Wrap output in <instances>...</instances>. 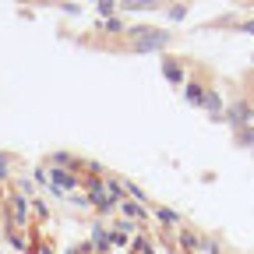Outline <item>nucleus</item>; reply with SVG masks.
I'll return each mask as SVG.
<instances>
[{"instance_id":"obj_1","label":"nucleus","mask_w":254,"mask_h":254,"mask_svg":"<svg viewBox=\"0 0 254 254\" xmlns=\"http://www.w3.org/2000/svg\"><path fill=\"white\" fill-rule=\"evenodd\" d=\"M170 46V32H159V28H134V50L148 53V50H163Z\"/></svg>"},{"instance_id":"obj_2","label":"nucleus","mask_w":254,"mask_h":254,"mask_svg":"<svg viewBox=\"0 0 254 254\" xmlns=\"http://www.w3.org/2000/svg\"><path fill=\"white\" fill-rule=\"evenodd\" d=\"M28 201L25 194H11L7 198V215H11V230H21L25 226V219H28Z\"/></svg>"},{"instance_id":"obj_3","label":"nucleus","mask_w":254,"mask_h":254,"mask_svg":"<svg viewBox=\"0 0 254 254\" xmlns=\"http://www.w3.org/2000/svg\"><path fill=\"white\" fill-rule=\"evenodd\" d=\"M226 120L240 131V127H247V120H254V110H251L247 103H233V106L226 110Z\"/></svg>"},{"instance_id":"obj_4","label":"nucleus","mask_w":254,"mask_h":254,"mask_svg":"<svg viewBox=\"0 0 254 254\" xmlns=\"http://www.w3.org/2000/svg\"><path fill=\"white\" fill-rule=\"evenodd\" d=\"M163 74H166L173 85H180V81H184V67H180L177 60H163Z\"/></svg>"},{"instance_id":"obj_5","label":"nucleus","mask_w":254,"mask_h":254,"mask_svg":"<svg viewBox=\"0 0 254 254\" xmlns=\"http://www.w3.org/2000/svg\"><path fill=\"white\" fill-rule=\"evenodd\" d=\"M201 106L208 110V113H222V99H219V92H205V99H201Z\"/></svg>"},{"instance_id":"obj_6","label":"nucleus","mask_w":254,"mask_h":254,"mask_svg":"<svg viewBox=\"0 0 254 254\" xmlns=\"http://www.w3.org/2000/svg\"><path fill=\"white\" fill-rule=\"evenodd\" d=\"M120 208H124V215H131V219H145V208L138 201H120Z\"/></svg>"},{"instance_id":"obj_7","label":"nucleus","mask_w":254,"mask_h":254,"mask_svg":"<svg viewBox=\"0 0 254 254\" xmlns=\"http://www.w3.org/2000/svg\"><path fill=\"white\" fill-rule=\"evenodd\" d=\"M201 99H205V88H201V85H187V103L201 106Z\"/></svg>"},{"instance_id":"obj_8","label":"nucleus","mask_w":254,"mask_h":254,"mask_svg":"<svg viewBox=\"0 0 254 254\" xmlns=\"http://www.w3.org/2000/svg\"><path fill=\"white\" fill-rule=\"evenodd\" d=\"M159 0H124L120 7H127V11H141V7H155Z\"/></svg>"},{"instance_id":"obj_9","label":"nucleus","mask_w":254,"mask_h":254,"mask_svg":"<svg viewBox=\"0 0 254 254\" xmlns=\"http://www.w3.org/2000/svg\"><path fill=\"white\" fill-rule=\"evenodd\" d=\"M155 215H159V222H166V226H177V222H180V219H177V212H170V208H159Z\"/></svg>"},{"instance_id":"obj_10","label":"nucleus","mask_w":254,"mask_h":254,"mask_svg":"<svg viewBox=\"0 0 254 254\" xmlns=\"http://www.w3.org/2000/svg\"><path fill=\"white\" fill-rule=\"evenodd\" d=\"M237 138H240L244 145H251V148H254V131H251V127H240V131H237Z\"/></svg>"},{"instance_id":"obj_11","label":"nucleus","mask_w":254,"mask_h":254,"mask_svg":"<svg viewBox=\"0 0 254 254\" xmlns=\"http://www.w3.org/2000/svg\"><path fill=\"white\" fill-rule=\"evenodd\" d=\"M7 170H11V163H7V155H0V180L7 177Z\"/></svg>"},{"instance_id":"obj_12","label":"nucleus","mask_w":254,"mask_h":254,"mask_svg":"<svg viewBox=\"0 0 254 254\" xmlns=\"http://www.w3.org/2000/svg\"><path fill=\"white\" fill-rule=\"evenodd\" d=\"M113 7H117V4H113V0H99V11H103V14H110Z\"/></svg>"},{"instance_id":"obj_13","label":"nucleus","mask_w":254,"mask_h":254,"mask_svg":"<svg viewBox=\"0 0 254 254\" xmlns=\"http://www.w3.org/2000/svg\"><path fill=\"white\" fill-rule=\"evenodd\" d=\"M244 32H247V36H254V21H247V25H244Z\"/></svg>"}]
</instances>
